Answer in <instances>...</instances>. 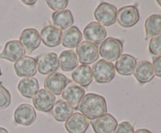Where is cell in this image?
<instances>
[{"mask_svg": "<svg viewBox=\"0 0 161 133\" xmlns=\"http://www.w3.org/2000/svg\"><path fill=\"white\" fill-rule=\"evenodd\" d=\"M78 110L88 120H95L107 114L106 100L98 94L87 93L80 102Z\"/></svg>", "mask_w": 161, "mask_h": 133, "instance_id": "cell-1", "label": "cell"}, {"mask_svg": "<svg viewBox=\"0 0 161 133\" xmlns=\"http://www.w3.org/2000/svg\"><path fill=\"white\" fill-rule=\"evenodd\" d=\"M124 44L120 39L108 37L102 42L99 48V54L105 60L113 63L122 55Z\"/></svg>", "mask_w": 161, "mask_h": 133, "instance_id": "cell-2", "label": "cell"}, {"mask_svg": "<svg viewBox=\"0 0 161 133\" xmlns=\"http://www.w3.org/2000/svg\"><path fill=\"white\" fill-rule=\"evenodd\" d=\"M93 78L99 84H106L113 81L116 75L115 66L113 63L102 59L97 60L92 67Z\"/></svg>", "mask_w": 161, "mask_h": 133, "instance_id": "cell-3", "label": "cell"}, {"mask_svg": "<svg viewBox=\"0 0 161 133\" xmlns=\"http://www.w3.org/2000/svg\"><path fill=\"white\" fill-rule=\"evenodd\" d=\"M94 14L97 23L103 27H109L116 23L117 9L108 3H102L96 8Z\"/></svg>", "mask_w": 161, "mask_h": 133, "instance_id": "cell-4", "label": "cell"}, {"mask_svg": "<svg viewBox=\"0 0 161 133\" xmlns=\"http://www.w3.org/2000/svg\"><path fill=\"white\" fill-rule=\"evenodd\" d=\"M37 70L42 75L54 73L59 68L58 55L53 52L39 55L36 59Z\"/></svg>", "mask_w": 161, "mask_h": 133, "instance_id": "cell-5", "label": "cell"}, {"mask_svg": "<svg viewBox=\"0 0 161 133\" xmlns=\"http://www.w3.org/2000/svg\"><path fill=\"white\" fill-rule=\"evenodd\" d=\"M69 83H71V80H69L65 75L54 72L47 75V78H45L44 88L46 90L50 92L53 95H58L62 93Z\"/></svg>", "mask_w": 161, "mask_h": 133, "instance_id": "cell-6", "label": "cell"}, {"mask_svg": "<svg viewBox=\"0 0 161 133\" xmlns=\"http://www.w3.org/2000/svg\"><path fill=\"white\" fill-rule=\"evenodd\" d=\"M78 60L84 65H89L97 61L99 57L98 47L89 42H82L76 47Z\"/></svg>", "mask_w": 161, "mask_h": 133, "instance_id": "cell-7", "label": "cell"}, {"mask_svg": "<svg viewBox=\"0 0 161 133\" xmlns=\"http://www.w3.org/2000/svg\"><path fill=\"white\" fill-rule=\"evenodd\" d=\"M139 12L135 6H126L117 10L116 20L121 27L131 28L139 21Z\"/></svg>", "mask_w": 161, "mask_h": 133, "instance_id": "cell-8", "label": "cell"}, {"mask_svg": "<svg viewBox=\"0 0 161 133\" xmlns=\"http://www.w3.org/2000/svg\"><path fill=\"white\" fill-rule=\"evenodd\" d=\"M14 117L16 123L23 126H29L36 121L37 114L32 106L22 103L16 108Z\"/></svg>", "mask_w": 161, "mask_h": 133, "instance_id": "cell-9", "label": "cell"}, {"mask_svg": "<svg viewBox=\"0 0 161 133\" xmlns=\"http://www.w3.org/2000/svg\"><path fill=\"white\" fill-rule=\"evenodd\" d=\"M107 35V31L97 22H91L83 29V36L86 42L97 45L102 44Z\"/></svg>", "mask_w": 161, "mask_h": 133, "instance_id": "cell-10", "label": "cell"}, {"mask_svg": "<svg viewBox=\"0 0 161 133\" xmlns=\"http://www.w3.org/2000/svg\"><path fill=\"white\" fill-rule=\"evenodd\" d=\"M55 95L44 89L38 91L32 97V103L35 108L41 112L47 113L51 111L55 104Z\"/></svg>", "mask_w": 161, "mask_h": 133, "instance_id": "cell-11", "label": "cell"}, {"mask_svg": "<svg viewBox=\"0 0 161 133\" xmlns=\"http://www.w3.org/2000/svg\"><path fill=\"white\" fill-rule=\"evenodd\" d=\"M16 74L20 78H32L37 71L36 59L28 56H25L14 64Z\"/></svg>", "mask_w": 161, "mask_h": 133, "instance_id": "cell-12", "label": "cell"}, {"mask_svg": "<svg viewBox=\"0 0 161 133\" xmlns=\"http://www.w3.org/2000/svg\"><path fill=\"white\" fill-rule=\"evenodd\" d=\"M19 42L21 43L27 53H31L40 45V34L35 28H26L20 34Z\"/></svg>", "mask_w": 161, "mask_h": 133, "instance_id": "cell-13", "label": "cell"}, {"mask_svg": "<svg viewBox=\"0 0 161 133\" xmlns=\"http://www.w3.org/2000/svg\"><path fill=\"white\" fill-rule=\"evenodd\" d=\"M25 48L19 41L11 40L6 43L4 49L0 54V59H4L10 62H17L25 56Z\"/></svg>", "mask_w": 161, "mask_h": 133, "instance_id": "cell-14", "label": "cell"}, {"mask_svg": "<svg viewBox=\"0 0 161 133\" xmlns=\"http://www.w3.org/2000/svg\"><path fill=\"white\" fill-rule=\"evenodd\" d=\"M91 124L95 133H114L118 125L116 119L110 114L91 120Z\"/></svg>", "mask_w": 161, "mask_h": 133, "instance_id": "cell-15", "label": "cell"}, {"mask_svg": "<svg viewBox=\"0 0 161 133\" xmlns=\"http://www.w3.org/2000/svg\"><path fill=\"white\" fill-rule=\"evenodd\" d=\"M90 121L83 114L73 113L64 124L65 129L69 133H85L88 129Z\"/></svg>", "mask_w": 161, "mask_h": 133, "instance_id": "cell-16", "label": "cell"}, {"mask_svg": "<svg viewBox=\"0 0 161 133\" xmlns=\"http://www.w3.org/2000/svg\"><path fill=\"white\" fill-rule=\"evenodd\" d=\"M85 95V90L75 84L68 85L61 93L63 100L69 103L74 110H78L80 103Z\"/></svg>", "mask_w": 161, "mask_h": 133, "instance_id": "cell-17", "label": "cell"}, {"mask_svg": "<svg viewBox=\"0 0 161 133\" xmlns=\"http://www.w3.org/2000/svg\"><path fill=\"white\" fill-rule=\"evenodd\" d=\"M133 74L137 81L141 84L149 82L155 77L153 64L146 59L140 60L137 63Z\"/></svg>", "mask_w": 161, "mask_h": 133, "instance_id": "cell-18", "label": "cell"}, {"mask_svg": "<svg viewBox=\"0 0 161 133\" xmlns=\"http://www.w3.org/2000/svg\"><path fill=\"white\" fill-rule=\"evenodd\" d=\"M62 32L60 29L55 28L53 25H47L42 29L40 38L42 43L47 47L58 46L61 43Z\"/></svg>", "mask_w": 161, "mask_h": 133, "instance_id": "cell-19", "label": "cell"}, {"mask_svg": "<svg viewBox=\"0 0 161 133\" xmlns=\"http://www.w3.org/2000/svg\"><path fill=\"white\" fill-rule=\"evenodd\" d=\"M137 64L136 58L130 54H122L115 64V70L118 74L124 76H129L133 74Z\"/></svg>", "mask_w": 161, "mask_h": 133, "instance_id": "cell-20", "label": "cell"}, {"mask_svg": "<svg viewBox=\"0 0 161 133\" xmlns=\"http://www.w3.org/2000/svg\"><path fill=\"white\" fill-rule=\"evenodd\" d=\"M73 113L74 108L64 100H58L51 110L53 117L59 122L66 121Z\"/></svg>", "mask_w": 161, "mask_h": 133, "instance_id": "cell-21", "label": "cell"}, {"mask_svg": "<svg viewBox=\"0 0 161 133\" xmlns=\"http://www.w3.org/2000/svg\"><path fill=\"white\" fill-rule=\"evenodd\" d=\"M83 34L77 27L73 26L62 33V45L65 48H76L82 42Z\"/></svg>", "mask_w": 161, "mask_h": 133, "instance_id": "cell-22", "label": "cell"}, {"mask_svg": "<svg viewBox=\"0 0 161 133\" xmlns=\"http://www.w3.org/2000/svg\"><path fill=\"white\" fill-rule=\"evenodd\" d=\"M52 21L55 28L61 30H67L74 23V17L69 9L54 12L52 15Z\"/></svg>", "mask_w": 161, "mask_h": 133, "instance_id": "cell-23", "label": "cell"}, {"mask_svg": "<svg viewBox=\"0 0 161 133\" xmlns=\"http://www.w3.org/2000/svg\"><path fill=\"white\" fill-rule=\"evenodd\" d=\"M72 78L81 87H88L93 81L92 70L88 65L81 64L72 72Z\"/></svg>", "mask_w": 161, "mask_h": 133, "instance_id": "cell-24", "label": "cell"}, {"mask_svg": "<svg viewBox=\"0 0 161 133\" xmlns=\"http://www.w3.org/2000/svg\"><path fill=\"white\" fill-rule=\"evenodd\" d=\"M59 67L63 71H72L77 68L79 65V60L77 55L73 50H64L61 52L58 58Z\"/></svg>", "mask_w": 161, "mask_h": 133, "instance_id": "cell-25", "label": "cell"}, {"mask_svg": "<svg viewBox=\"0 0 161 133\" xmlns=\"http://www.w3.org/2000/svg\"><path fill=\"white\" fill-rule=\"evenodd\" d=\"M39 85L36 78H25L20 80L17 85V89L22 96L31 99L39 91Z\"/></svg>", "mask_w": 161, "mask_h": 133, "instance_id": "cell-26", "label": "cell"}, {"mask_svg": "<svg viewBox=\"0 0 161 133\" xmlns=\"http://www.w3.org/2000/svg\"><path fill=\"white\" fill-rule=\"evenodd\" d=\"M146 40L149 38L161 35V15L153 14L145 21Z\"/></svg>", "mask_w": 161, "mask_h": 133, "instance_id": "cell-27", "label": "cell"}, {"mask_svg": "<svg viewBox=\"0 0 161 133\" xmlns=\"http://www.w3.org/2000/svg\"><path fill=\"white\" fill-rule=\"evenodd\" d=\"M149 51L153 56H161V35L151 38L149 42Z\"/></svg>", "mask_w": 161, "mask_h": 133, "instance_id": "cell-28", "label": "cell"}, {"mask_svg": "<svg viewBox=\"0 0 161 133\" xmlns=\"http://www.w3.org/2000/svg\"><path fill=\"white\" fill-rule=\"evenodd\" d=\"M11 103V94L0 83V110L7 108Z\"/></svg>", "mask_w": 161, "mask_h": 133, "instance_id": "cell-29", "label": "cell"}, {"mask_svg": "<svg viewBox=\"0 0 161 133\" xmlns=\"http://www.w3.org/2000/svg\"><path fill=\"white\" fill-rule=\"evenodd\" d=\"M47 4L52 10L55 12L60 10H63L67 7L69 4L68 0H48L47 1Z\"/></svg>", "mask_w": 161, "mask_h": 133, "instance_id": "cell-30", "label": "cell"}, {"mask_svg": "<svg viewBox=\"0 0 161 133\" xmlns=\"http://www.w3.org/2000/svg\"><path fill=\"white\" fill-rule=\"evenodd\" d=\"M134 125L129 121H122L117 125L114 133H134Z\"/></svg>", "mask_w": 161, "mask_h": 133, "instance_id": "cell-31", "label": "cell"}, {"mask_svg": "<svg viewBox=\"0 0 161 133\" xmlns=\"http://www.w3.org/2000/svg\"><path fill=\"white\" fill-rule=\"evenodd\" d=\"M153 67L155 75L161 78V56L153 57Z\"/></svg>", "mask_w": 161, "mask_h": 133, "instance_id": "cell-32", "label": "cell"}, {"mask_svg": "<svg viewBox=\"0 0 161 133\" xmlns=\"http://www.w3.org/2000/svg\"><path fill=\"white\" fill-rule=\"evenodd\" d=\"M134 133H153V132L151 131H149V130L146 129V128H141V129L136 130Z\"/></svg>", "mask_w": 161, "mask_h": 133, "instance_id": "cell-33", "label": "cell"}, {"mask_svg": "<svg viewBox=\"0 0 161 133\" xmlns=\"http://www.w3.org/2000/svg\"><path fill=\"white\" fill-rule=\"evenodd\" d=\"M21 3L25 5H28V6H32V5L36 4V0H34V1H26V0H22Z\"/></svg>", "mask_w": 161, "mask_h": 133, "instance_id": "cell-34", "label": "cell"}, {"mask_svg": "<svg viewBox=\"0 0 161 133\" xmlns=\"http://www.w3.org/2000/svg\"><path fill=\"white\" fill-rule=\"evenodd\" d=\"M0 133H9V131L6 129V128L0 127Z\"/></svg>", "mask_w": 161, "mask_h": 133, "instance_id": "cell-35", "label": "cell"}, {"mask_svg": "<svg viewBox=\"0 0 161 133\" xmlns=\"http://www.w3.org/2000/svg\"><path fill=\"white\" fill-rule=\"evenodd\" d=\"M157 3H158V5H159V6H160V7H161V0H157Z\"/></svg>", "mask_w": 161, "mask_h": 133, "instance_id": "cell-36", "label": "cell"}, {"mask_svg": "<svg viewBox=\"0 0 161 133\" xmlns=\"http://www.w3.org/2000/svg\"><path fill=\"white\" fill-rule=\"evenodd\" d=\"M2 76V70H1V67H0V77Z\"/></svg>", "mask_w": 161, "mask_h": 133, "instance_id": "cell-37", "label": "cell"}]
</instances>
